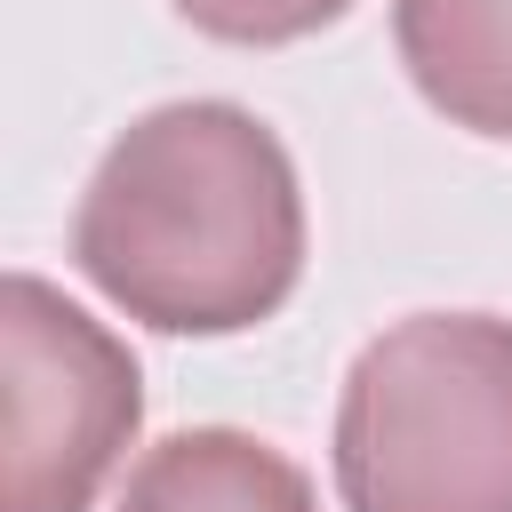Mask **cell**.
I'll use <instances>...</instances> for the list:
<instances>
[{"instance_id": "3957f363", "label": "cell", "mask_w": 512, "mask_h": 512, "mask_svg": "<svg viewBox=\"0 0 512 512\" xmlns=\"http://www.w3.org/2000/svg\"><path fill=\"white\" fill-rule=\"evenodd\" d=\"M0 360H8V488L0 512H96L144 424L136 352L80 312L40 272L0 288Z\"/></svg>"}, {"instance_id": "277c9868", "label": "cell", "mask_w": 512, "mask_h": 512, "mask_svg": "<svg viewBox=\"0 0 512 512\" xmlns=\"http://www.w3.org/2000/svg\"><path fill=\"white\" fill-rule=\"evenodd\" d=\"M392 48L448 128L512 144V0H392Z\"/></svg>"}, {"instance_id": "5b68a950", "label": "cell", "mask_w": 512, "mask_h": 512, "mask_svg": "<svg viewBox=\"0 0 512 512\" xmlns=\"http://www.w3.org/2000/svg\"><path fill=\"white\" fill-rule=\"evenodd\" d=\"M112 512H320V496L304 464H288L272 440L232 424H192L136 456Z\"/></svg>"}, {"instance_id": "7a4b0ae2", "label": "cell", "mask_w": 512, "mask_h": 512, "mask_svg": "<svg viewBox=\"0 0 512 512\" xmlns=\"http://www.w3.org/2000/svg\"><path fill=\"white\" fill-rule=\"evenodd\" d=\"M328 464L344 512H512V320L408 312L368 336Z\"/></svg>"}, {"instance_id": "6da1fadb", "label": "cell", "mask_w": 512, "mask_h": 512, "mask_svg": "<svg viewBox=\"0 0 512 512\" xmlns=\"http://www.w3.org/2000/svg\"><path fill=\"white\" fill-rule=\"evenodd\" d=\"M80 280L160 336H240L304 280V184L288 144L224 96L128 120L72 208Z\"/></svg>"}, {"instance_id": "8992f818", "label": "cell", "mask_w": 512, "mask_h": 512, "mask_svg": "<svg viewBox=\"0 0 512 512\" xmlns=\"http://www.w3.org/2000/svg\"><path fill=\"white\" fill-rule=\"evenodd\" d=\"M168 8L224 48H288V40L328 32L352 0H168Z\"/></svg>"}]
</instances>
